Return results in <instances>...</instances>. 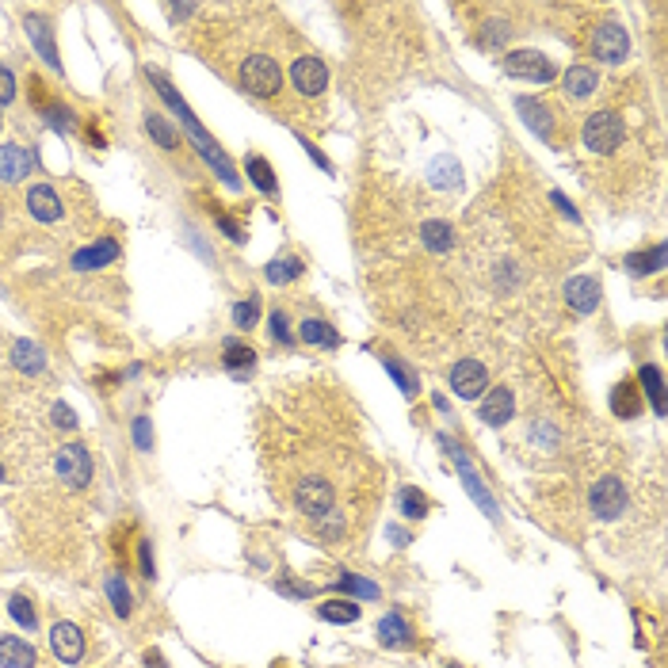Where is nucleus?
Returning <instances> with one entry per match:
<instances>
[{
    "mask_svg": "<svg viewBox=\"0 0 668 668\" xmlns=\"http://www.w3.org/2000/svg\"><path fill=\"white\" fill-rule=\"evenodd\" d=\"M150 80L157 85L160 100H165V104L176 111V119L184 123V130H188V134H191V142H195V150H199L206 165L218 172V180H222V184H230V188H241V180H237V169L230 165V157H225V153H222V145H218V142L210 138L206 130L199 126V119H195V111H191V107L180 100V96H176V88H172V85H169V80L160 77V73H153V69H150Z\"/></svg>",
    "mask_w": 668,
    "mask_h": 668,
    "instance_id": "nucleus-1",
    "label": "nucleus"
},
{
    "mask_svg": "<svg viewBox=\"0 0 668 668\" xmlns=\"http://www.w3.org/2000/svg\"><path fill=\"white\" fill-rule=\"evenodd\" d=\"M439 447H444V451L451 454V462H454V470H459V478H462V485H466V493L474 497V504H478V508H481L489 519H493V524H500V508H497V500L489 497V489H485V481L478 478V470H474V462H470L466 447H459L451 435H439Z\"/></svg>",
    "mask_w": 668,
    "mask_h": 668,
    "instance_id": "nucleus-2",
    "label": "nucleus"
},
{
    "mask_svg": "<svg viewBox=\"0 0 668 668\" xmlns=\"http://www.w3.org/2000/svg\"><path fill=\"white\" fill-rule=\"evenodd\" d=\"M581 138H584V145H589L592 153H615L618 145H623V138H627V123L615 115V111H596V115H589V123H584V130H581Z\"/></svg>",
    "mask_w": 668,
    "mask_h": 668,
    "instance_id": "nucleus-3",
    "label": "nucleus"
},
{
    "mask_svg": "<svg viewBox=\"0 0 668 668\" xmlns=\"http://www.w3.org/2000/svg\"><path fill=\"white\" fill-rule=\"evenodd\" d=\"M283 85V73H279V61L268 58V54H252L249 61L241 65V88L256 96V100H268L275 96Z\"/></svg>",
    "mask_w": 668,
    "mask_h": 668,
    "instance_id": "nucleus-4",
    "label": "nucleus"
},
{
    "mask_svg": "<svg viewBox=\"0 0 668 668\" xmlns=\"http://www.w3.org/2000/svg\"><path fill=\"white\" fill-rule=\"evenodd\" d=\"M504 73L508 77H519V80H531V85H550L558 69H554V61L539 50H512L504 54Z\"/></svg>",
    "mask_w": 668,
    "mask_h": 668,
    "instance_id": "nucleus-5",
    "label": "nucleus"
},
{
    "mask_svg": "<svg viewBox=\"0 0 668 668\" xmlns=\"http://www.w3.org/2000/svg\"><path fill=\"white\" fill-rule=\"evenodd\" d=\"M295 504H298L302 516H309L314 524H321V519L333 516L336 493H333V485L325 481V478H306V481L295 489Z\"/></svg>",
    "mask_w": 668,
    "mask_h": 668,
    "instance_id": "nucleus-6",
    "label": "nucleus"
},
{
    "mask_svg": "<svg viewBox=\"0 0 668 668\" xmlns=\"http://www.w3.org/2000/svg\"><path fill=\"white\" fill-rule=\"evenodd\" d=\"M54 470H58V478L61 485H69V489H85L92 481V454L88 447H80V444H69V447H61L54 454Z\"/></svg>",
    "mask_w": 668,
    "mask_h": 668,
    "instance_id": "nucleus-7",
    "label": "nucleus"
},
{
    "mask_svg": "<svg viewBox=\"0 0 668 668\" xmlns=\"http://www.w3.org/2000/svg\"><path fill=\"white\" fill-rule=\"evenodd\" d=\"M589 508H592L596 519H618L627 512V485L618 481L615 474L599 478L592 485V493H589Z\"/></svg>",
    "mask_w": 668,
    "mask_h": 668,
    "instance_id": "nucleus-8",
    "label": "nucleus"
},
{
    "mask_svg": "<svg viewBox=\"0 0 668 668\" xmlns=\"http://www.w3.org/2000/svg\"><path fill=\"white\" fill-rule=\"evenodd\" d=\"M592 54H596L599 61H608V65L627 61V54H630V39H627V31L618 27L615 20L599 23V27L592 31Z\"/></svg>",
    "mask_w": 668,
    "mask_h": 668,
    "instance_id": "nucleus-9",
    "label": "nucleus"
},
{
    "mask_svg": "<svg viewBox=\"0 0 668 668\" xmlns=\"http://www.w3.org/2000/svg\"><path fill=\"white\" fill-rule=\"evenodd\" d=\"M485 386H489V374H485V367L478 360H462V363L451 367V389L462 401H478L485 394Z\"/></svg>",
    "mask_w": 668,
    "mask_h": 668,
    "instance_id": "nucleus-10",
    "label": "nucleus"
},
{
    "mask_svg": "<svg viewBox=\"0 0 668 668\" xmlns=\"http://www.w3.org/2000/svg\"><path fill=\"white\" fill-rule=\"evenodd\" d=\"M50 649L61 664H80L85 657V630L77 623H54L50 627Z\"/></svg>",
    "mask_w": 668,
    "mask_h": 668,
    "instance_id": "nucleus-11",
    "label": "nucleus"
},
{
    "mask_svg": "<svg viewBox=\"0 0 668 668\" xmlns=\"http://www.w3.org/2000/svg\"><path fill=\"white\" fill-rule=\"evenodd\" d=\"M565 302L577 309V314H596L599 302H604V287H599L596 275H573L565 283Z\"/></svg>",
    "mask_w": 668,
    "mask_h": 668,
    "instance_id": "nucleus-12",
    "label": "nucleus"
},
{
    "mask_svg": "<svg viewBox=\"0 0 668 668\" xmlns=\"http://www.w3.org/2000/svg\"><path fill=\"white\" fill-rule=\"evenodd\" d=\"M23 31H27L31 46L39 50V58L50 65V69H61V58H58V46H54V27H50V20H42V15H27V20H23Z\"/></svg>",
    "mask_w": 668,
    "mask_h": 668,
    "instance_id": "nucleus-13",
    "label": "nucleus"
},
{
    "mask_svg": "<svg viewBox=\"0 0 668 668\" xmlns=\"http://www.w3.org/2000/svg\"><path fill=\"white\" fill-rule=\"evenodd\" d=\"M481 420L489 428H504L508 420L516 416V398H512V389H504V386H497V389H489V394L481 398Z\"/></svg>",
    "mask_w": 668,
    "mask_h": 668,
    "instance_id": "nucleus-14",
    "label": "nucleus"
},
{
    "mask_svg": "<svg viewBox=\"0 0 668 668\" xmlns=\"http://www.w3.org/2000/svg\"><path fill=\"white\" fill-rule=\"evenodd\" d=\"M379 642L386 649H409V645H416V630L401 611H389L379 618Z\"/></svg>",
    "mask_w": 668,
    "mask_h": 668,
    "instance_id": "nucleus-15",
    "label": "nucleus"
},
{
    "mask_svg": "<svg viewBox=\"0 0 668 668\" xmlns=\"http://www.w3.org/2000/svg\"><path fill=\"white\" fill-rule=\"evenodd\" d=\"M290 80H295V88L302 96H321L325 85H329V69L317 58H298L295 69H290Z\"/></svg>",
    "mask_w": 668,
    "mask_h": 668,
    "instance_id": "nucleus-16",
    "label": "nucleus"
},
{
    "mask_svg": "<svg viewBox=\"0 0 668 668\" xmlns=\"http://www.w3.org/2000/svg\"><path fill=\"white\" fill-rule=\"evenodd\" d=\"M31 165H35V153H27L23 145H0V180L5 184L27 180Z\"/></svg>",
    "mask_w": 668,
    "mask_h": 668,
    "instance_id": "nucleus-17",
    "label": "nucleus"
},
{
    "mask_svg": "<svg viewBox=\"0 0 668 668\" xmlns=\"http://www.w3.org/2000/svg\"><path fill=\"white\" fill-rule=\"evenodd\" d=\"M119 241H111V237H104V241H96V244H88V249H80L77 256H73V268L77 271H96V268H107V264H115L119 260Z\"/></svg>",
    "mask_w": 668,
    "mask_h": 668,
    "instance_id": "nucleus-18",
    "label": "nucleus"
},
{
    "mask_svg": "<svg viewBox=\"0 0 668 668\" xmlns=\"http://www.w3.org/2000/svg\"><path fill=\"white\" fill-rule=\"evenodd\" d=\"M360 599H348V596H333V599H321L317 604V618L321 623H336V627H352V623H360Z\"/></svg>",
    "mask_w": 668,
    "mask_h": 668,
    "instance_id": "nucleus-19",
    "label": "nucleus"
},
{
    "mask_svg": "<svg viewBox=\"0 0 668 668\" xmlns=\"http://www.w3.org/2000/svg\"><path fill=\"white\" fill-rule=\"evenodd\" d=\"M39 654L35 645L15 638V634H0V668H35Z\"/></svg>",
    "mask_w": 668,
    "mask_h": 668,
    "instance_id": "nucleus-20",
    "label": "nucleus"
},
{
    "mask_svg": "<svg viewBox=\"0 0 668 668\" xmlns=\"http://www.w3.org/2000/svg\"><path fill=\"white\" fill-rule=\"evenodd\" d=\"M516 111H519V119H524L535 134L546 138L550 142V130H554V115H550V107L539 104V100H531V96H516Z\"/></svg>",
    "mask_w": 668,
    "mask_h": 668,
    "instance_id": "nucleus-21",
    "label": "nucleus"
},
{
    "mask_svg": "<svg viewBox=\"0 0 668 668\" xmlns=\"http://www.w3.org/2000/svg\"><path fill=\"white\" fill-rule=\"evenodd\" d=\"M27 210H31V218H39V222H58L61 218V199L54 195V188H31L27 191Z\"/></svg>",
    "mask_w": 668,
    "mask_h": 668,
    "instance_id": "nucleus-22",
    "label": "nucleus"
},
{
    "mask_svg": "<svg viewBox=\"0 0 668 668\" xmlns=\"http://www.w3.org/2000/svg\"><path fill=\"white\" fill-rule=\"evenodd\" d=\"M428 184L439 188V191L459 188V184H462V165H459V160H454L451 153H439L432 165H428Z\"/></svg>",
    "mask_w": 668,
    "mask_h": 668,
    "instance_id": "nucleus-23",
    "label": "nucleus"
},
{
    "mask_svg": "<svg viewBox=\"0 0 668 668\" xmlns=\"http://www.w3.org/2000/svg\"><path fill=\"white\" fill-rule=\"evenodd\" d=\"M611 413H615L618 420L642 416V394H638V386H634L630 379H623V382L611 389Z\"/></svg>",
    "mask_w": 668,
    "mask_h": 668,
    "instance_id": "nucleus-24",
    "label": "nucleus"
},
{
    "mask_svg": "<svg viewBox=\"0 0 668 668\" xmlns=\"http://www.w3.org/2000/svg\"><path fill=\"white\" fill-rule=\"evenodd\" d=\"M222 363H225V371L230 374H237V379H244V374L252 371V363H256V352L244 344V340H237V336H230L222 344Z\"/></svg>",
    "mask_w": 668,
    "mask_h": 668,
    "instance_id": "nucleus-25",
    "label": "nucleus"
},
{
    "mask_svg": "<svg viewBox=\"0 0 668 668\" xmlns=\"http://www.w3.org/2000/svg\"><path fill=\"white\" fill-rule=\"evenodd\" d=\"M562 85H565V92L573 96V100H589V96L596 92V85H599V77H596L592 65H569L565 77H562Z\"/></svg>",
    "mask_w": 668,
    "mask_h": 668,
    "instance_id": "nucleus-26",
    "label": "nucleus"
},
{
    "mask_svg": "<svg viewBox=\"0 0 668 668\" xmlns=\"http://www.w3.org/2000/svg\"><path fill=\"white\" fill-rule=\"evenodd\" d=\"M298 333H302L306 344H314V348H340V333L321 317H306L298 325Z\"/></svg>",
    "mask_w": 668,
    "mask_h": 668,
    "instance_id": "nucleus-27",
    "label": "nucleus"
},
{
    "mask_svg": "<svg viewBox=\"0 0 668 668\" xmlns=\"http://www.w3.org/2000/svg\"><path fill=\"white\" fill-rule=\"evenodd\" d=\"M104 592H107V599H111V611H115L119 618H130V615H134V596H130L123 573H107V577H104Z\"/></svg>",
    "mask_w": 668,
    "mask_h": 668,
    "instance_id": "nucleus-28",
    "label": "nucleus"
},
{
    "mask_svg": "<svg viewBox=\"0 0 668 668\" xmlns=\"http://www.w3.org/2000/svg\"><path fill=\"white\" fill-rule=\"evenodd\" d=\"M12 363L20 367L23 374H42L46 371V352L39 344H31V340H15V344H12Z\"/></svg>",
    "mask_w": 668,
    "mask_h": 668,
    "instance_id": "nucleus-29",
    "label": "nucleus"
},
{
    "mask_svg": "<svg viewBox=\"0 0 668 668\" xmlns=\"http://www.w3.org/2000/svg\"><path fill=\"white\" fill-rule=\"evenodd\" d=\"M333 589H336V592H348V596H355V599H382V589H379V584H374L371 577H360V573H336Z\"/></svg>",
    "mask_w": 668,
    "mask_h": 668,
    "instance_id": "nucleus-30",
    "label": "nucleus"
},
{
    "mask_svg": "<svg viewBox=\"0 0 668 668\" xmlns=\"http://www.w3.org/2000/svg\"><path fill=\"white\" fill-rule=\"evenodd\" d=\"M623 264H627L630 275H654V271H664V244H654V249H645V252H630Z\"/></svg>",
    "mask_w": 668,
    "mask_h": 668,
    "instance_id": "nucleus-31",
    "label": "nucleus"
},
{
    "mask_svg": "<svg viewBox=\"0 0 668 668\" xmlns=\"http://www.w3.org/2000/svg\"><path fill=\"white\" fill-rule=\"evenodd\" d=\"M398 508H401L405 519H425L432 504H428V497L420 493L416 485H401V489H398Z\"/></svg>",
    "mask_w": 668,
    "mask_h": 668,
    "instance_id": "nucleus-32",
    "label": "nucleus"
},
{
    "mask_svg": "<svg viewBox=\"0 0 668 668\" xmlns=\"http://www.w3.org/2000/svg\"><path fill=\"white\" fill-rule=\"evenodd\" d=\"M302 271H306V264H302L298 256H279V260H271V264L264 268L268 283H275V287H283V283H295Z\"/></svg>",
    "mask_w": 668,
    "mask_h": 668,
    "instance_id": "nucleus-33",
    "label": "nucleus"
},
{
    "mask_svg": "<svg viewBox=\"0 0 668 668\" xmlns=\"http://www.w3.org/2000/svg\"><path fill=\"white\" fill-rule=\"evenodd\" d=\"M39 115L46 119V126H50V130H58V134H69V130H77V115L65 104H58V100H46L39 107Z\"/></svg>",
    "mask_w": 668,
    "mask_h": 668,
    "instance_id": "nucleus-34",
    "label": "nucleus"
},
{
    "mask_svg": "<svg viewBox=\"0 0 668 668\" xmlns=\"http://www.w3.org/2000/svg\"><path fill=\"white\" fill-rule=\"evenodd\" d=\"M244 172H249V180H252L260 191H264V195H275V191H279V180H275V169L268 165L264 157H249V160H244Z\"/></svg>",
    "mask_w": 668,
    "mask_h": 668,
    "instance_id": "nucleus-35",
    "label": "nucleus"
},
{
    "mask_svg": "<svg viewBox=\"0 0 668 668\" xmlns=\"http://www.w3.org/2000/svg\"><path fill=\"white\" fill-rule=\"evenodd\" d=\"M420 241H425L432 252H447L454 244V230L447 222H425V225H420Z\"/></svg>",
    "mask_w": 668,
    "mask_h": 668,
    "instance_id": "nucleus-36",
    "label": "nucleus"
},
{
    "mask_svg": "<svg viewBox=\"0 0 668 668\" xmlns=\"http://www.w3.org/2000/svg\"><path fill=\"white\" fill-rule=\"evenodd\" d=\"M8 615H12L23 630H35V627H39V611H35V604H31V596H23V592H12V596H8Z\"/></svg>",
    "mask_w": 668,
    "mask_h": 668,
    "instance_id": "nucleus-37",
    "label": "nucleus"
},
{
    "mask_svg": "<svg viewBox=\"0 0 668 668\" xmlns=\"http://www.w3.org/2000/svg\"><path fill=\"white\" fill-rule=\"evenodd\" d=\"M642 386H645V398H649V405H654V413L664 416V382H661V371L654 363L642 367Z\"/></svg>",
    "mask_w": 668,
    "mask_h": 668,
    "instance_id": "nucleus-38",
    "label": "nucleus"
},
{
    "mask_svg": "<svg viewBox=\"0 0 668 668\" xmlns=\"http://www.w3.org/2000/svg\"><path fill=\"white\" fill-rule=\"evenodd\" d=\"M382 367H386L389 379H394V382L401 386V394H405V398H416V394H420V379H416V374H413L409 367H405L401 360H382Z\"/></svg>",
    "mask_w": 668,
    "mask_h": 668,
    "instance_id": "nucleus-39",
    "label": "nucleus"
},
{
    "mask_svg": "<svg viewBox=\"0 0 668 668\" xmlns=\"http://www.w3.org/2000/svg\"><path fill=\"white\" fill-rule=\"evenodd\" d=\"M145 130H150V138L160 145V150H180V138H176V130L160 119V115H145Z\"/></svg>",
    "mask_w": 668,
    "mask_h": 668,
    "instance_id": "nucleus-40",
    "label": "nucleus"
},
{
    "mask_svg": "<svg viewBox=\"0 0 668 668\" xmlns=\"http://www.w3.org/2000/svg\"><path fill=\"white\" fill-rule=\"evenodd\" d=\"M256 317H260V298H256V295L241 298V302L233 306V325H237V329H244V333H249L252 325H256Z\"/></svg>",
    "mask_w": 668,
    "mask_h": 668,
    "instance_id": "nucleus-41",
    "label": "nucleus"
},
{
    "mask_svg": "<svg viewBox=\"0 0 668 668\" xmlns=\"http://www.w3.org/2000/svg\"><path fill=\"white\" fill-rule=\"evenodd\" d=\"M268 333H271V340H279V344H295V333H290V321H287L283 309H271Z\"/></svg>",
    "mask_w": 668,
    "mask_h": 668,
    "instance_id": "nucleus-42",
    "label": "nucleus"
},
{
    "mask_svg": "<svg viewBox=\"0 0 668 668\" xmlns=\"http://www.w3.org/2000/svg\"><path fill=\"white\" fill-rule=\"evenodd\" d=\"M130 435H134V447L150 454L153 451V420L150 416H138L134 425H130Z\"/></svg>",
    "mask_w": 668,
    "mask_h": 668,
    "instance_id": "nucleus-43",
    "label": "nucleus"
},
{
    "mask_svg": "<svg viewBox=\"0 0 668 668\" xmlns=\"http://www.w3.org/2000/svg\"><path fill=\"white\" fill-rule=\"evenodd\" d=\"M275 592L290 596V599H306V596H314L317 589H314V584H295L290 577H279V581H275Z\"/></svg>",
    "mask_w": 668,
    "mask_h": 668,
    "instance_id": "nucleus-44",
    "label": "nucleus"
},
{
    "mask_svg": "<svg viewBox=\"0 0 668 668\" xmlns=\"http://www.w3.org/2000/svg\"><path fill=\"white\" fill-rule=\"evenodd\" d=\"M50 420H54V428H61V432H77V428H80V425H77V413H73L65 401H58L54 409H50Z\"/></svg>",
    "mask_w": 668,
    "mask_h": 668,
    "instance_id": "nucleus-45",
    "label": "nucleus"
},
{
    "mask_svg": "<svg viewBox=\"0 0 668 668\" xmlns=\"http://www.w3.org/2000/svg\"><path fill=\"white\" fill-rule=\"evenodd\" d=\"M138 569H142V577L145 581H153L157 577V562H153V543H138Z\"/></svg>",
    "mask_w": 668,
    "mask_h": 668,
    "instance_id": "nucleus-46",
    "label": "nucleus"
},
{
    "mask_svg": "<svg viewBox=\"0 0 668 668\" xmlns=\"http://www.w3.org/2000/svg\"><path fill=\"white\" fill-rule=\"evenodd\" d=\"M508 35H512V27L508 23H485V46H504L508 42Z\"/></svg>",
    "mask_w": 668,
    "mask_h": 668,
    "instance_id": "nucleus-47",
    "label": "nucleus"
},
{
    "mask_svg": "<svg viewBox=\"0 0 668 668\" xmlns=\"http://www.w3.org/2000/svg\"><path fill=\"white\" fill-rule=\"evenodd\" d=\"M215 222H218V230H222L225 237H230L233 244H241V241H244V230H241V225H237L230 215H225V210H222V215H215Z\"/></svg>",
    "mask_w": 668,
    "mask_h": 668,
    "instance_id": "nucleus-48",
    "label": "nucleus"
},
{
    "mask_svg": "<svg viewBox=\"0 0 668 668\" xmlns=\"http://www.w3.org/2000/svg\"><path fill=\"white\" fill-rule=\"evenodd\" d=\"M15 100V77L8 65H0V104H12Z\"/></svg>",
    "mask_w": 668,
    "mask_h": 668,
    "instance_id": "nucleus-49",
    "label": "nucleus"
},
{
    "mask_svg": "<svg viewBox=\"0 0 668 668\" xmlns=\"http://www.w3.org/2000/svg\"><path fill=\"white\" fill-rule=\"evenodd\" d=\"M298 142H302V150H306L309 157H314V165H317L321 172H333V160H329V157H325V153L317 150V145H314V142H306V134H298Z\"/></svg>",
    "mask_w": 668,
    "mask_h": 668,
    "instance_id": "nucleus-50",
    "label": "nucleus"
},
{
    "mask_svg": "<svg viewBox=\"0 0 668 668\" xmlns=\"http://www.w3.org/2000/svg\"><path fill=\"white\" fill-rule=\"evenodd\" d=\"M550 203H554V206H558V210H562V215H565L569 222H581V210H577L573 203H569V199H565V195H562V191H550Z\"/></svg>",
    "mask_w": 668,
    "mask_h": 668,
    "instance_id": "nucleus-51",
    "label": "nucleus"
},
{
    "mask_svg": "<svg viewBox=\"0 0 668 668\" xmlns=\"http://www.w3.org/2000/svg\"><path fill=\"white\" fill-rule=\"evenodd\" d=\"M142 661H145V668H169V661L160 657V649H145Z\"/></svg>",
    "mask_w": 668,
    "mask_h": 668,
    "instance_id": "nucleus-52",
    "label": "nucleus"
},
{
    "mask_svg": "<svg viewBox=\"0 0 668 668\" xmlns=\"http://www.w3.org/2000/svg\"><path fill=\"white\" fill-rule=\"evenodd\" d=\"M191 12H195V5H169V15H172V20H188Z\"/></svg>",
    "mask_w": 668,
    "mask_h": 668,
    "instance_id": "nucleus-53",
    "label": "nucleus"
},
{
    "mask_svg": "<svg viewBox=\"0 0 668 668\" xmlns=\"http://www.w3.org/2000/svg\"><path fill=\"white\" fill-rule=\"evenodd\" d=\"M389 539H394L398 546H405V543L413 539V535H409V531H398V527H389Z\"/></svg>",
    "mask_w": 668,
    "mask_h": 668,
    "instance_id": "nucleus-54",
    "label": "nucleus"
},
{
    "mask_svg": "<svg viewBox=\"0 0 668 668\" xmlns=\"http://www.w3.org/2000/svg\"><path fill=\"white\" fill-rule=\"evenodd\" d=\"M0 481H5V466H0Z\"/></svg>",
    "mask_w": 668,
    "mask_h": 668,
    "instance_id": "nucleus-55",
    "label": "nucleus"
},
{
    "mask_svg": "<svg viewBox=\"0 0 668 668\" xmlns=\"http://www.w3.org/2000/svg\"><path fill=\"white\" fill-rule=\"evenodd\" d=\"M0 126H5V119H0Z\"/></svg>",
    "mask_w": 668,
    "mask_h": 668,
    "instance_id": "nucleus-56",
    "label": "nucleus"
},
{
    "mask_svg": "<svg viewBox=\"0 0 668 668\" xmlns=\"http://www.w3.org/2000/svg\"><path fill=\"white\" fill-rule=\"evenodd\" d=\"M0 218H5V215H0Z\"/></svg>",
    "mask_w": 668,
    "mask_h": 668,
    "instance_id": "nucleus-57",
    "label": "nucleus"
}]
</instances>
